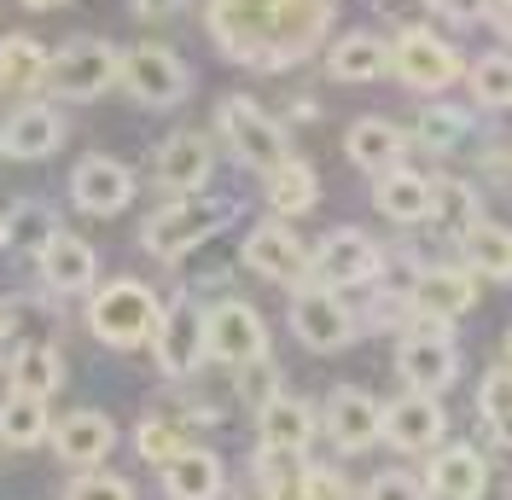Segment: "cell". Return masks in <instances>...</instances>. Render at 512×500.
Segmentation results:
<instances>
[{
  "mask_svg": "<svg viewBox=\"0 0 512 500\" xmlns=\"http://www.w3.org/2000/svg\"><path fill=\"white\" fill-rule=\"evenodd\" d=\"M286 0H210V35L233 64L274 70V30Z\"/></svg>",
  "mask_w": 512,
  "mask_h": 500,
  "instance_id": "obj_1",
  "label": "cell"
},
{
  "mask_svg": "<svg viewBox=\"0 0 512 500\" xmlns=\"http://www.w3.org/2000/svg\"><path fill=\"white\" fill-rule=\"evenodd\" d=\"M158 320H163V303L140 280H111L88 297V332L111 349L146 344L158 332Z\"/></svg>",
  "mask_w": 512,
  "mask_h": 500,
  "instance_id": "obj_2",
  "label": "cell"
},
{
  "mask_svg": "<svg viewBox=\"0 0 512 500\" xmlns=\"http://www.w3.org/2000/svg\"><path fill=\"white\" fill-rule=\"evenodd\" d=\"M117 76H123V53H117L111 41H76V47H64V53L47 59L41 88L53 99L88 105V99H99L105 88H117Z\"/></svg>",
  "mask_w": 512,
  "mask_h": 500,
  "instance_id": "obj_3",
  "label": "cell"
},
{
  "mask_svg": "<svg viewBox=\"0 0 512 500\" xmlns=\"http://www.w3.org/2000/svg\"><path fill=\"white\" fill-rule=\"evenodd\" d=\"M233 216V204H222V198H181V204H169V210H158V216L146 221V233H140V245L152 250L158 262H181L187 250H198L222 221Z\"/></svg>",
  "mask_w": 512,
  "mask_h": 500,
  "instance_id": "obj_4",
  "label": "cell"
},
{
  "mask_svg": "<svg viewBox=\"0 0 512 500\" xmlns=\"http://www.w3.org/2000/svg\"><path fill=\"white\" fill-rule=\"evenodd\" d=\"M390 70L402 76V88H414V94H443V88H454L460 82V53H454V41H443L437 30H425V24H414V30L396 35V47H390Z\"/></svg>",
  "mask_w": 512,
  "mask_h": 500,
  "instance_id": "obj_5",
  "label": "cell"
},
{
  "mask_svg": "<svg viewBox=\"0 0 512 500\" xmlns=\"http://www.w3.org/2000/svg\"><path fill=\"white\" fill-rule=\"evenodd\" d=\"M216 128L227 134V146L239 163H251V169H280L286 163V128L274 123L268 111H256V99H222V111H216Z\"/></svg>",
  "mask_w": 512,
  "mask_h": 500,
  "instance_id": "obj_6",
  "label": "cell"
},
{
  "mask_svg": "<svg viewBox=\"0 0 512 500\" xmlns=\"http://www.w3.org/2000/svg\"><path fill=\"white\" fill-rule=\"evenodd\" d=\"M384 274V250L367 239V233H355V227H338V233H326L320 250L309 256V280L326 285V291H350V285H373Z\"/></svg>",
  "mask_w": 512,
  "mask_h": 500,
  "instance_id": "obj_7",
  "label": "cell"
},
{
  "mask_svg": "<svg viewBox=\"0 0 512 500\" xmlns=\"http://www.w3.org/2000/svg\"><path fill=\"white\" fill-rule=\"evenodd\" d=\"M123 82L128 94L140 99V105H181V99L192 94V70L169 47H128L123 53Z\"/></svg>",
  "mask_w": 512,
  "mask_h": 500,
  "instance_id": "obj_8",
  "label": "cell"
},
{
  "mask_svg": "<svg viewBox=\"0 0 512 500\" xmlns=\"http://www.w3.org/2000/svg\"><path fill=\"white\" fill-rule=\"evenodd\" d=\"M204 320H210V314L198 309L192 297H175V303L163 309L158 332H152V355H158V367L169 378L198 373V361L210 355V344H204Z\"/></svg>",
  "mask_w": 512,
  "mask_h": 500,
  "instance_id": "obj_9",
  "label": "cell"
},
{
  "mask_svg": "<svg viewBox=\"0 0 512 500\" xmlns=\"http://www.w3.org/2000/svg\"><path fill=\"white\" fill-rule=\"evenodd\" d=\"M291 332H297L309 349L332 355V349H344L355 338V314H350V303H344L338 291H326V285H303V291L291 297Z\"/></svg>",
  "mask_w": 512,
  "mask_h": 500,
  "instance_id": "obj_10",
  "label": "cell"
},
{
  "mask_svg": "<svg viewBox=\"0 0 512 500\" xmlns=\"http://www.w3.org/2000/svg\"><path fill=\"white\" fill-rule=\"evenodd\" d=\"M204 344L222 367H251V361L268 355V326H262V314L251 303H222L204 320Z\"/></svg>",
  "mask_w": 512,
  "mask_h": 500,
  "instance_id": "obj_11",
  "label": "cell"
},
{
  "mask_svg": "<svg viewBox=\"0 0 512 500\" xmlns=\"http://www.w3.org/2000/svg\"><path fill=\"white\" fill-rule=\"evenodd\" d=\"M70 198H76V210L82 216H117L128 210V198H134V169L117 163V157H82L76 163V175H70Z\"/></svg>",
  "mask_w": 512,
  "mask_h": 500,
  "instance_id": "obj_12",
  "label": "cell"
},
{
  "mask_svg": "<svg viewBox=\"0 0 512 500\" xmlns=\"http://www.w3.org/2000/svg\"><path fill=\"white\" fill-rule=\"evenodd\" d=\"M478 303V274L472 268H419L414 291H408V309L419 320H460V314Z\"/></svg>",
  "mask_w": 512,
  "mask_h": 500,
  "instance_id": "obj_13",
  "label": "cell"
},
{
  "mask_svg": "<svg viewBox=\"0 0 512 500\" xmlns=\"http://www.w3.org/2000/svg\"><path fill=\"white\" fill-rule=\"evenodd\" d=\"M326 431L332 442L344 448V454H361V448H373L384 437V407L367 396V390H355V384H338L332 396H326Z\"/></svg>",
  "mask_w": 512,
  "mask_h": 500,
  "instance_id": "obj_14",
  "label": "cell"
},
{
  "mask_svg": "<svg viewBox=\"0 0 512 500\" xmlns=\"http://www.w3.org/2000/svg\"><path fill=\"white\" fill-rule=\"evenodd\" d=\"M239 256H245V268H251V274H262V280H274V285L309 280V256H303V245L291 239L280 221H262V227H251Z\"/></svg>",
  "mask_w": 512,
  "mask_h": 500,
  "instance_id": "obj_15",
  "label": "cell"
},
{
  "mask_svg": "<svg viewBox=\"0 0 512 500\" xmlns=\"http://www.w3.org/2000/svg\"><path fill=\"white\" fill-rule=\"evenodd\" d=\"M396 373H402V384H408V390H419V396H437V390H448V384H454V373H460V355H454V344H448L443 332H419V338H408V344L396 349Z\"/></svg>",
  "mask_w": 512,
  "mask_h": 500,
  "instance_id": "obj_16",
  "label": "cell"
},
{
  "mask_svg": "<svg viewBox=\"0 0 512 500\" xmlns=\"http://www.w3.org/2000/svg\"><path fill=\"white\" fill-rule=\"evenodd\" d=\"M152 169H158V187L169 192H198L210 181V169H216V146L198 134V128H181V134H169L152 157Z\"/></svg>",
  "mask_w": 512,
  "mask_h": 500,
  "instance_id": "obj_17",
  "label": "cell"
},
{
  "mask_svg": "<svg viewBox=\"0 0 512 500\" xmlns=\"http://www.w3.org/2000/svg\"><path fill=\"white\" fill-rule=\"evenodd\" d=\"M448 431V413L437 396H419V390H408V396H396V402L384 407V442H396V448H437Z\"/></svg>",
  "mask_w": 512,
  "mask_h": 500,
  "instance_id": "obj_18",
  "label": "cell"
},
{
  "mask_svg": "<svg viewBox=\"0 0 512 500\" xmlns=\"http://www.w3.org/2000/svg\"><path fill=\"white\" fill-rule=\"evenodd\" d=\"M111 442H117V425L94 413V407H76V413H64V425L53 431V448H59L64 466L76 471H94L105 454H111Z\"/></svg>",
  "mask_w": 512,
  "mask_h": 500,
  "instance_id": "obj_19",
  "label": "cell"
},
{
  "mask_svg": "<svg viewBox=\"0 0 512 500\" xmlns=\"http://www.w3.org/2000/svg\"><path fill=\"white\" fill-rule=\"evenodd\" d=\"M256 442L268 454H309V442H315V407L297 402V396H274L256 413Z\"/></svg>",
  "mask_w": 512,
  "mask_h": 500,
  "instance_id": "obj_20",
  "label": "cell"
},
{
  "mask_svg": "<svg viewBox=\"0 0 512 500\" xmlns=\"http://www.w3.org/2000/svg\"><path fill=\"white\" fill-rule=\"evenodd\" d=\"M0 134H6V152L12 157H53L64 140V117L53 111V105H41V99H24L6 123H0Z\"/></svg>",
  "mask_w": 512,
  "mask_h": 500,
  "instance_id": "obj_21",
  "label": "cell"
},
{
  "mask_svg": "<svg viewBox=\"0 0 512 500\" xmlns=\"http://www.w3.org/2000/svg\"><path fill=\"white\" fill-rule=\"evenodd\" d=\"M373 204H379L384 221H396V227H414V221L431 216V175H419V169H384L379 181H373Z\"/></svg>",
  "mask_w": 512,
  "mask_h": 500,
  "instance_id": "obj_22",
  "label": "cell"
},
{
  "mask_svg": "<svg viewBox=\"0 0 512 500\" xmlns=\"http://www.w3.org/2000/svg\"><path fill=\"white\" fill-rule=\"evenodd\" d=\"M344 152H350L355 169L384 175V169H396V163H402L408 134L390 123V117H361V123H350V134H344Z\"/></svg>",
  "mask_w": 512,
  "mask_h": 500,
  "instance_id": "obj_23",
  "label": "cell"
},
{
  "mask_svg": "<svg viewBox=\"0 0 512 500\" xmlns=\"http://www.w3.org/2000/svg\"><path fill=\"white\" fill-rule=\"evenodd\" d=\"M35 268H41V280L53 285V291H94V274H99V256L88 239H70L59 233L53 245L35 256Z\"/></svg>",
  "mask_w": 512,
  "mask_h": 500,
  "instance_id": "obj_24",
  "label": "cell"
},
{
  "mask_svg": "<svg viewBox=\"0 0 512 500\" xmlns=\"http://www.w3.org/2000/svg\"><path fill=\"white\" fill-rule=\"evenodd\" d=\"M326 76L332 82H379L390 76V41L379 35H344V41H332V53H326Z\"/></svg>",
  "mask_w": 512,
  "mask_h": 500,
  "instance_id": "obj_25",
  "label": "cell"
},
{
  "mask_svg": "<svg viewBox=\"0 0 512 500\" xmlns=\"http://www.w3.org/2000/svg\"><path fill=\"white\" fill-rule=\"evenodd\" d=\"M425 483L437 500H478L483 483H489V466H483L478 448H443L425 471Z\"/></svg>",
  "mask_w": 512,
  "mask_h": 500,
  "instance_id": "obj_26",
  "label": "cell"
},
{
  "mask_svg": "<svg viewBox=\"0 0 512 500\" xmlns=\"http://www.w3.org/2000/svg\"><path fill=\"white\" fill-rule=\"evenodd\" d=\"M163 495L169 500H216L222 495V460L210 448H181L163 466Z\"/></svg>",
  "mask_w": 512,
  "mask_h": 500,
  "instance_id": "obj_27",
  "label": "cell"
},
{
  "mask_svg": "<svg viewBox=\"0 0 512 500\" xmlns=\"http://www.w3.org/2000/svg\"><path fill=\"white\" fill-rule=\"evenodd\" d=\"M6 367H12V390L18 396H35V402H47L64 384V355L53 344H24Z\"/></svg>",
  "mask_w": 512,
  "mask_h": 500,
  "instance_id": "obj_28",
  "label": "cell"
},
{
  "mask_svg": "<svg viewBox=\"0 0 512 500\" xmlns=\"http://www.w3.org/2000/svg\"><path fill=\"white\" fill-rule=\"evenodd\" d=\"M268 204H274L280 216H309V210L320 204L315 169H309L303 157H286L280 169H268Z\"/></svg>",
  "mask_w": 512,
  "mask_h": 500,
  "instance_id": "obj_29",
  "label": "cell"
},
{
  "mask_svg": "<svg viewBox=\"0 0 512 500\" xmlns=\"http://www.w3.org/2000/svg\"><path fill=\"white\" fill-rule=\"evenodd\" d=\"M47 47L35 35H0V88L6 94H24V88H41L47 76Z\"/></svg>",
  "mask_w": 512,
  "mask_h": 500,
  "instance_id": "obj_30",
  "label": "cell"
},
{
  "mask_svg": "<svg viewBox=\"0 0 512 500\" xmlns=\"http://www.w3.org/2000/svg\"><path fill=\"white\" fill-rule=\"evenodd\" d=\"M460 250H466V268H472V274H489V280L512 285V227L478 221V227L460 239Z\"/></svg>",
  "mask_w": 512,
  "mask_h": 500,
  "instance_id": "obj_31",
  "label": "cell"
},
{
  "mask_svg": "<svg viewBox=\"0 0 512 500\" xmlns=\"http://www.w3.org/2000/svg\"><path fill=\"white\" fill-rule=\"evenodd\" d=\"M425 221H437L448 239H466L472 227H478V192L466 187V181H431V216Z\"/></svg>",
  "mask_w": 512,
  "mask_h": 500,
  "instance_id": "obj_32",
  "label": "cell"
},
{
  "mask_svg": "<svg viewBox=\"0 0 512 500\" xmlns=\"http://www.w3.org/2000/svg\"><path fill=\"white\" fill-rule=\"evenodd\" d=\"M6 245H18V250H30V256H41V250L59 239V216L41 204V198H24V204H12L6 210Z\"/></svg>",
  "mask_w": 512,
  "mask_h": 500,
  "instance_id": "obj_33",
  "label": "cell"
},
{
  "mask_svg": "<svg viewBox=\"0 0 512 500\" xmlns=\"http://www.w3.org/2000/svg\"><path fill=\"white\" fill-rule=\"evenodd\" d=\"M53 437V419H47V402H35V396H6L0 402V442H12V448H35V442Z\"/></svg>",
  "mask_w": 512,
  "mask_h": 500,
  "instance_id": "obj_34",
  "label": "cell"
},
{
  "mask_svg": "<svg viewBox=\"0 0 512 500\" xmlns=\"http://www.w3.org/2000/svg\"><path fill=\"white\" fill-rule=\"evenodd\" d=\"M472 94H478V105H489V111H507L512 105V59L507 53H483V59L472 64Z\"/></svg>",
  "mask_w": 512,
  "mask_h": 500,
  "instance_id": "obj_35",
  "label": "cell"
},
{
  "mask_svg": "<svg viewBox=\"0 0 512 500\" xmlns=\"http://www.w3.org/2000/svg\"><path fill=\"white\" fill-rule=\"evenodd\" d=\"M466 128H472L466 111H454V105H425V117H419V140H425L431 152H448V146L466 140Z\"/></svg>",
  "mask_w": 512,
  "mask_h": 500,
  "instance_id": "obj_36",
  "label": "cell"
},
{
  "mask_svg": "<svg viewBox=\"0 0 512 500\" xmlns=\"http://www.w3.org/2000/svg\"><path fill=\"white\" fill-rule=\"evenodd\" d=\"M274 396H286V390H280V367H274L268 355L251 361V367H239V402L251 407V413H262Z\"/></svg>",
  "mask_w": 512,
  "mask_h": 500,
  "instance_id": "obj_37",
  "label": "cell"
},
{
  "mask_svg": "<svg viewBox=\"0 0 512 500\" xmlns=\"http://www.w3.org/2000/svg\"><path fill=\"white\" fill-rule=\"evenodd\" d=\"M64 500H134V483L128 477H117V471H76L70 477V489H64Z\"/></svg>",
  "mask_w": 512,
  "mask_h": 500,
  "instance_id": "obj_38",
  "label": "cell"
},
{
  "mask_svg": "<svg viewBox=\"0 0 512 500\" xmlns=\"http://www.w3.org/2000/svg\"><path fill=\"white\" fill-rule=\"evenodd\" d=\"M134 442H140V454H146V460H152L158 471L169 466V460H175L181 448H187V442H181V431H175V425H169L163 413H152V419H146V425L134 431Z\"/></svg>",
  "mask_w": 512,
  "mask_h": 500,
  "instance_id": "obj_39",
  "label": "cell"
},
{
  "mask_svg": "<svg viewBox=\"0 0 512 500\" xmlns=\"http://www.w3.org/2000/svg\"><path fill=\"white\" fill-rule=\"evenodd\" d=\"M478 407H483V419H495V425H512V361H501V367H489V373H483Z\"/></svg>",
  "mask_w": 512,
  "mask_h": 500,
  "instance_id": "obj_40",
  "label": "cell"
},
{
  "mask_svg": "<svg viewBox=\"0 0 512 500\" xmlns=\"http://www.w3.org/2000/svg\"><path fill=\"white\" fill-rule=\"evenodd\" d=\"M361 500H425V489H419V477H408V471H379L361 489Z\"/></svg>",
  "mask_w": 512,
  "mask_h": 500,
  "instance_id": "obj_41",
  "label": "cell"
},
{
  "mask_svg": "<svg viewBox=\"0 0 512 500\" xmlns=\"http://www.w3.org/2000/svg\"><path fill=\"white\" fill-rule=\"evenodd\" d=\"M431 12H443L448 24H483L489 18V0H425Z\"/></svg>",
  "mask_w": 512,
  "mask_h": 500,
  "instance_id": "obj_42",
  "label": "cell"
},
{
  "mask_svg": "<svg viewBox=\"0 0 512 500\" xmlns=\"http://www.w3.org/2000/svg\"><path fill=\"white\" fill-rule=\"evenodd\" d=\"M187 0H134V12L140 18H169V12H181Z\"/></svg>",
  "mask_w": 512,
  "mask_h": 500,
  "instance_id": "obj_43",
  "label": "cell"
},
{
  "mask_svg": "<svg viewBox=\"0 0 512 500\" xmlns=\"http://www.w3.org/2000/svg\"><path fill=\"white\" fill-rule=\"evenodd\" d=\"M489 12H495V30H501V35H507V41H512V0H495Z\"/></svg>",
  "mask_w": 512,
  "mask_h": 500,
  "instance_id": "obj_44",
  "label": "cell"
},
{
  "mask_svg": "<svg viewBox=\"0 0 512 500\" xmlns=\"http://www.w3.org/2000/svg\"><path fill=\"white\" fill-rule=\"evenodd\" d=\"M24 6H35V12H53V6H64V0H24Z\"/></svg>",
  "mask_w": 512,
  "mask_h": 500,
  "instance_id": "obj_45",
  "label": "cell"
},
{
  "mask_svg": "<svg viewBox=\"0 0 512 500\" xmlns=\"http://www.w3.org/2000/svg\"><path fill=\"white\" fill-rule=\"evenodd\" d=\"M507 361H512V332H507Z\"/></svg>",
  "mask_w": 512,
  "mask_h": 500,
  "instance_id": "obj_46",
  "label": "cell"
},
{
  "mask_svg": "<svg viewBox=\"0 0 512 500\" xmlns=\"http://www.w3.org/2000/svg\"><path fill=\"white\" fill-rule=\"evenodd\" d=\"M0 245H6V221H0Z\"/></svg>",
  "mask_w": 512,
  "mask_h": 500,
  "instance_id": "obj_47",
  "label": "cell"
},
{
  "mask_svg": "<svg viewBox=\"0 0 512 500\" xmlns=\"http://www.w3.org/2000/svg\"><path fill=\"white\" fill-rule=\"evenodd\" d=\"M0 332H6V309H0Z\"/></svg>",
  "mask_w": 512,
  "mask_h": 500,
  "instance_id": "obj_48",
  "label": "cell"
},
{
  "mask_svg": "<svg viewBox=\"0 0 512 500\" xmlns=\"http://www.w3.org/2000/svg\"><path fill=\"white\" fill-rule=\"evenodd\" d=\"M0 152H6V134H0Z\"/></svg>",
  "mask_w": 512,
  "mask_h": 500,
  "instance_id": "obj_49",
  "label": "cell"
},
{
  "mask_svg": "<svg viewBox=\"0 0 512 500\" xmlns=\"http://www.w3.org/2000/svg\"><path fill=\"white\" fill-rule=\"evenodd\" d=\"M332 6H338V0H332Z\"/></svg>",
  "mask_w": 512,
  "mask_h": 500,
  "instance_id": "obj_50",
  "label": "cell"
}]
</instances>
